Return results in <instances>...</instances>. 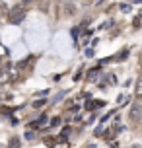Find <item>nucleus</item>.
Listing matches in <instances>:
<instances>
[{
    "mask_svg": "<svg viewBox=\"0 0 142 148\" xmlns=\"http://www.w3.org/2000/svg\"><path fill=\"white\" fill-rule=\"evenodd\" d=\"M59 125H60V117H55L51 121V127H59Z\"/></svg>",
    "mask_w": 142,
    "mask_h": 148,
    "instance_id": "9b49d317",
    "label": "nucleus"
},
{
    "mask_svg": "<svg viewBox=\"0 0 142 148\" xmlns=\"http://www.w3.org/2000/svg\"><path fill=\"white\" fill-rule=\"evenodd\" d=\"M25 138H27V140H33V138H35V134L31 133V131H27V133H25Z\"/></svg>",
    "mask_w": 142,
    "mask_h": 148,
    "instance_id": "f8f14e48",
    "label": "nucleus"
},
{
    "mask_svg": "<svg viewBox=\"0 0 142 148\" xmlns=\"http://www.w3.org/2000/svg\"><path fill=\"white\" fill-rule=\"evenodd\" d=\"M10 66H2L0 68V86H4V84H8L10 82Z\"/></svg>",
    "mask_w": 142,
    "mask_h": 148,
    "instance_id": "7ed1b4c3",
    "label": "nucleus"
},
{
    "mask_svg": "<svg viewBox=\"0 0 142 148\" xmlns=\"http://www.w3.org/2000/svg\"><path fill=\"white\" fill-rule=\"evenodd\" d=\"M142 117V101L136 99L134 103H130V109H128V119L130 121H138Z\"/></svg>",
    "mask_w": 142,
    "mask_h": 148,
    "instance_id": "f257e3e1",
    "label": "nucleus"
},
{
    "mask_svg": "<svg viewBox=\"0 0 142 148\" xmlns=\"http://www.w3.org/2000/svg\"><path fill=\"white\" fill-rule=\"evenodd\" d=\"M43 105H45V99H39V101H35V103H33V107H35V109H41Z\"/></svg>",
    "mask_w": 142,
    "mask_h": 148,
    "instance_id": "6e6552de",
    "label": "nucleus"
},
{
    "mask_svg": "<svg viewBox=\"0 0 142 148\" xmlns=\"http://www.w3.org/2000/svg\"><path fill=\"white\" fill-rule=\"evenodd\" d=\"M134 97L138 101H142V78L136 80V88H134Z\"/></svg>",
    "mask_w": 142,
    "mask_h": 148,
    "instance_id": "20e7f679",
    "label": "nucleus"
},
{
    "mask_svg": "<svg viewBox=\"0 0 142 148\" xmlns=\"http://www.w3.org/2000/svg\"><path fill=\"white\" fill-rule=\"evenodd\" d=\"M62 10H64V16H74L76 14V6L72 4V2H70V4H64Z\"/></svg>",
    "mask_w": 142,
    "mask_h": 148,
    "instance_id": "39448f33",
    "label": "nucleus"
},
{
    "mask_svg": "<svg viewBox=\"0 0 142 148\" xmlns=\"http://www.w3.org/2000/svg\"><path fill=\"white\" fill-rule=\"evenodd\" d=\"M96 78H97V68L90 72V76H88V80H96Z\"/></svg>",
    "mask_w": 142,
    "mask_h": 148,
    "instance_id": "9d476101",
    "label": "nucleus"
},
{
    "mask_svg": "<svg viewBox=\"0 0 142 148\" xmlns=\"http://www.w3.org/2000/svg\"><path fill=\"white\" fill-rule=\"evenodd\" d=\"M101 2H103V0H86L88 6H96V4H101Z\"/></svg>",
    "mask_w": 142,
    "mask_h": 148,
    "instance_id": "1a4fd4ad",
    "label": "nucleus"
},
{
    "mask_svg": "<svg viewBox=\"0 0 142 148\" xmlns=\"http://www.w3.org/2000/svg\"><path fill=\"white\" fill-rule=\"evenodd\" d=\"M18 146H20V138H12L8 144V148H18Z\"/></svg>",
    "mask_w": 142,
    "mask_h": 148,
    "instance_id": "423d86ee",
    "label": "nucleus"
},
{
    "mask_svg": "<svg viewBox=\"0 0 142 148\" xmlns=\"http://www.w3.org/2000/svg\"><path fill=\"white\" fill-rule=\"evenodd\" d=\"M140 18H142V12H140Z\"/></svg>",
    "mask_w": 142,
    "mask_h": 148,
    "instance_id": "ddd939ff",
    "label": "nucleus"
},
{
    "mask_svg": "<svg viewBox=\"0 0 142 148\" xmlns=\"http://www.w3.org/2000/svg\"><path fill=\"white\" fill-rule=\"evenodd\" d=\"M47 121H49V119H47V115H43V117L39 119V123H37V127H45V125H47Z\"/></svg>",
    "mask_w": 142,
    "mask_h": 148,
    "instance_id": "0eeeda50",
    "label": "nucleus"
},
{
    "mask_svg": "<svg viewBox=\"0 0 142 148\" xmlns=\"http://www.w3.org/2000/svg\"><path fill=\"white\" fill-rule=\"evenodd\" d=\"M23 18H25L23 8H14V10H12V14H10V22H12V23H20Z\"/></svg>",
    "mask_w": 142,
    "mask_h": 148,
    "instance_id": "f03ea898",
    "label": "nucleus"
}]
</instances>
